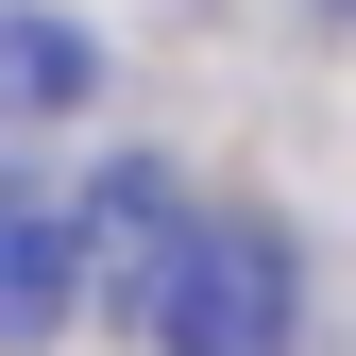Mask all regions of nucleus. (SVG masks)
<instances>
[{"mask_svg":"<svg viewBox=\"0 0 356 356\" xmlns=\"http://www.w3.org/2000/svg\"><path fill=\"white\" fill-rule=\"evenodd\" d=\"M136 339H153V356H289V339H305V254H289V220L187 204L170 254H153V289H136Z\"/></svg>","mask_w":356,"mask_h":356,"instance_id":"1","label":"nucleus"},{"mask_svg":"<svg viewBox=\"0 0 356 356\" xmlns=\"http://www.w3.org/2000/svg\"><path fill=\"white\" fill-rule=\"evenodd\" d=\"M323 17H356V0H323Z\"/></svg>","mask_w":356,"mask_h":356,"instance_id":"4","label":"nucleus"},{"mask_svg":"<svg viewBox=\"0 0 356 356\" xmlns=\"http://www.w3.org/2000/svg\"><path fill=\"white\" fill-rule=\"evenodd\" d=\"M102 289L85 272V204L68 187H34L17 153H0V356H34V339H68V305Z\"/></svg>","mask_w":356,"mask_h":356,"instance_id":"2","label":"nucleus"},{"mask_svg":"<svg viewBox=\"0 0 356 356\" xmlns=\"http://www.w3.org/2000/svg\"><path fill=\"white\" fill-rule=\"evenodd\" d=\"M51 102H85V34L68 17H0V119H51Z\"/></svg>","mask_w":356,"mask_h":356,"instance_id":"3","label":"nucleus"}]
</instances>
